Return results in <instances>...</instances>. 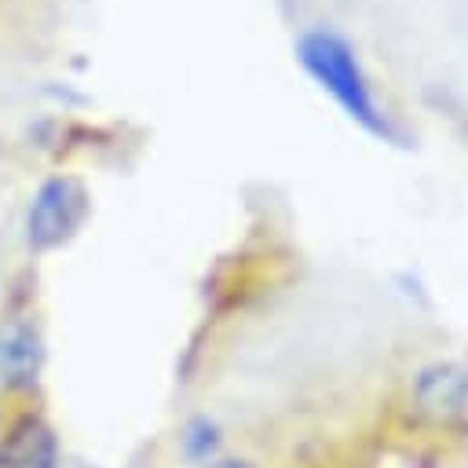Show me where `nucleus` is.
I'll use <instances>...</instances> for the list:
<instances>
[{
    "label": "nucleus",
    "mask_w": 468,
    "mask_h": 468,
    "mask_svg": "<svg viewBox=\"0 0 468 468\" xmlns=\"http://www.w3.org/2000/svg\"><path fill=\"white\" fill-rule=\"evenodd\" d=\"M183 450H186L201 468H205L208 461H216V457H219V453H216V424L205 420V417L190 420L186 431H183Z\"/></svg>",
    "instance_id": "423d86ee"
},
{
    "label": "nucleus",
    "mask_w": 468,
    "mask_h": 468,
    "mask_svg": "<svg viewBox=\"0 0 468 468\" xmlns=\"http://www.w3.org/2000/svg\"><path fill=\"white\" fill-rule=\"evenodd\" d=\"M66 468H95V464H84V461H66Z\"/></svg>",
    "instance_id": "6e6552de"
},
{
    "label": "nucleus",
    "mask_w": 468,
    "mask_h": 468,
    "mask_svg": "<svg viewBox=\"0 0 468 468\" xmlns=\"http://www.w3.org/2000/svg\"><path fill=\"white\" fill-rule=\"evenodd\" d=\"M88 190L77 176H48L26 208L22 219V234L29 252H51L58 245H66L88 219Z\"/></svg>",
    "instance_id": "7ed1b4c3"
},
{
    "label": "nucleus",
    "mask_w": 468,
    "mask_h": 468,
    "mask_svg": "<svg viewBox=\"0 0 468 468\" xmlns=\"http://www.w3.org/2000/svg\"><path fill=\"white\" fill-rule=\"evenodd\" d=\"M296 62L358 128H366L377 139L399 143V132L391 128V121L380 113V106L373 99V88H369V80H366V73L355 58V48L340 33L307 29L296 40Z\"/></svg>",
    "instance_id": "f257e3e1"
},
{
    "label": "nucleus",
    "mask_w": 468,
    "mask_h": 468,
    "mask_svg": "<svg viewBox=\"0 0 468 468\" xmlns=\"http://www.w3.org/2000/svg\"><path fill=\"white\" fill-rule=\"evenodd\" d=\"M417 406L428 413V417H457L464 413L468 406V369L453 366V362H439V366H428L420 377H417Z\"/></svg>",
    "instance_id": "39448f33"
},
{
    "label": "nucleus",
    "mask_w": 468,
    "mask_h": 468,
    "mask_svg": "<svg viewBox=\"0 0 468 468\" xmlns=\"http://www.w3.org/2000/svg\"><path fill=\"white\" fill-rule=\"evenodd\" d=\"M205 468H256V464L245 461V457H216V461H208Z\"/></svg>",
    "instance_id": "0eeeda50"
},
{
    "label": "nucleus",
    "mask_w": 468,
    "mask_h": 468,
    "mask_svg": "<svg viewBox=\"0 0 468 468\" xmlns=\"http://www.w3.org/2000/svg\"><path fill=\"white\" fill-rule=\"evenodd\" d=\"M55 420L33 402H0V468H66Z\"/></svg>",
    "instance_id": "20e7f679"
},
{
    "label": "nucleus",
    "mask_w": 468,
    "mask_h": 468,
    "mask_svg": "<svg viewBox=\"0 0 468 468\" xmlns=\"http://www.w3.org/2000/svg\"><path fill=\"white\" fill-rule=\"evenodd\" d=\"M44 329L29 307H7L0 314V402L40 399L44 380Z\"/></svg>",
    "instance_id": "f03ea898"
}]
</instances>
